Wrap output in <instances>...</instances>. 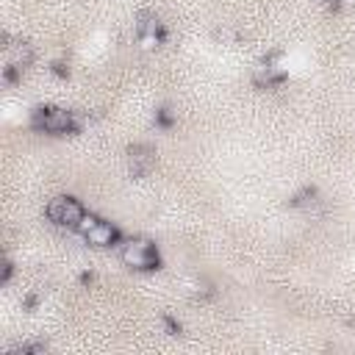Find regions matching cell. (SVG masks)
<instances>
[{"instance_id":"6da1fadb","label":"cell","mask_w":355,"mask_h":355,"mask_svg":"<svg viewBox=\"0 0 355 355\" xmlns=\"http://www.w3.org/2000/svg\"><path fill=\"white\" fill-rule=\"evenodd\" d=\"M119 258L125 266L130 269H153L158 263V255H155V247L147 241V239H128L119 250Z\"/></svg>"},{"instance_id":"7a4b0ae2","label":"cell","mask_w":355,"mask_h":355,"mask_svg":"<svg viewBox=\"0 0 355 355\" xmlns=\"http://www.w3.org/2000/svg\"><path fill=\"white\" fill-rule=\"evenodd\" d=\"M47 216H50L55 225L75 230L78 222L83 219V208H80V202L72 200V197H55V200L47 202Z\"/></svg>"},{"instance_id":"3957f363","label":"cell","mask_w":355,"mask_h":355,"mask_svg":"<svg viewBox=\"0 0 355 355\" xmlns=\"http://www.w3.org/2000/svg\"><path fill=\"white\" fill-rule=\"evenodd\" d=\"M33 122H36L39 130L55 133V136L69 133V130L75 128L72 111H64V108H42V111H36V119H33Z\"/></svg>"},{"instance_id":"277c9868","label":"cell","mask_w":355,"mask_h":355,"mask_svg":"<svg viewBox=\"0 0 355 355\" xmlns=\"http://www.w3.org/2000/svg\"><path fill=\"white\" fill-rule=\"evenodd\" d=\"M161 22L153 17V14H141L139 17V22H136V39H139V44L144 47V50H153V47H158V42H161Z\"/></svg>"},{"instance_id":"5b68a950","label":"cell","mask_w":355,"mask_h":355,"mask_svg":"<svg viewBox=\"0 0 355 355\" xmlns=\"http://www.w3.org/2000/svg\"><path fill=\"white\" fill-rule=\"evenodd\" d=\"M153 164H155V153H153L150 147H144V144L130 147V153H128V166H130L133 175H147V172L153 169Z\"/></svg>"},{"instance_id":"8992f818","label":"cell","mask_w":355,"mask_h":355,"mask_svg":"<svg viewBox=\"0 0 355 355\" xmlns=\"http://www.w3.org/2000/svg\"><path fill=\"white\" fill-rule=\"evenodd\" d=\"M116 236H119V233H116L114 225L97 219V225H94L83 239H86V244H92V247H111V244L116 241Z\"/></svg>"},{"instance_id":"52a82bcc","label":"cell","mask_w":355,"mask_h":355,"mask_svg":"<svg viewBox=\"0 0 355 355\" xmlns=\"http://www.w3.org/2000/svg\"><path fill=\"white\" fill-rule=\"evenodd\" d=\"M6 50H8V64H14V67H19V69L33 61V50H31V44H25V42L6 44Z\"/></svg>"},{"instance_id":"ba28073f","label":"cell","mask_w":355,"mask_h":355,"mask_svg":"<svg viewBox=\"0 0 355 355\" xmlns=\"http://www.w3.org/2000/svg\"><path fill=\"white\" fill-rule=\"evenodd\" d=\"M94 225H97V216H92V214H83V219H80V222H78V227H75V230H78V233H83V236H86V233H89V230H92V227H94Z\"/></svg>"},{"instance_id":"9c48e42d","label":"cell","mask_w":355,"mask_h":355,"mask_svg":"<svg viewBox=\"0 0 355 355\" xmlns=\"http://www.w3.org/2000/svg\"><path fill=\"white\" fill-rule=\"evenodd\" d=\"M336 6H338V8H355V0H338Z\"/></svg>"}]
</instances>
